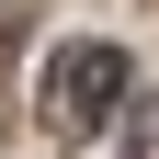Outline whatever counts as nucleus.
Wrapping results in <instances>:
<instances>
[{
	"instance_id": "f257e3e1",
	"label": "nucleus",
	"mask_w": 159,
	"mask_h": 159,
	"mask_svg": "<svg viewBox=\"0 0 159 159\" xmlns=\"http://www.w3.org/2000/svg\"><path fill=\"white\" fill-rule=\"evenodd\" d=\"M125 102V57L114 46H57L46 57V136H91Z\"/></svg>"
},
{
	"instance_id": "f03ea898",
	"label": "nucleus",
	"mask_w": 159,
	"mask_h": 159,
	"mask_svg": "<svg viewBox=\"0 0 159 159\" xmlns=\"http://www.w3.org/2000/svg\"><path fill=\"white\" fill-rule=\"evenodd\" d=\"M136 159H159V102H148V114H136Z\"/></svg>"
}]
</instances>
